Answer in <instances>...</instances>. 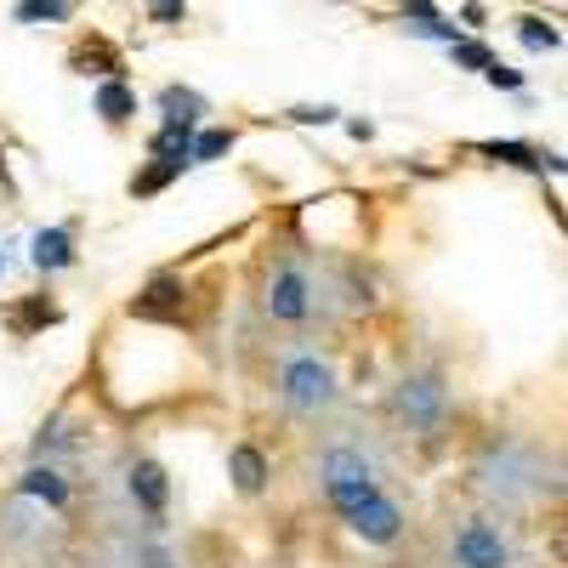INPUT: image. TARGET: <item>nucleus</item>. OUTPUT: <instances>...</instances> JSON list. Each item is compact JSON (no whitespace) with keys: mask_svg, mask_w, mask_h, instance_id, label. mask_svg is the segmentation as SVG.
<instances>
[{"mask_svg":"<svg viewBox=\"0 0 568 568\" xmlns=\"http://www.w3.org/2000/svg\"><path fill=\"white\" fill-rule=\"evenodd\" d=\"M278 404L291 409L296 420H318V415H329L342 404V375H336V364L329 358H318V353H291L278 364Z\"/></svg>","mask_w":568,"mask_h":568,"instance_id":"nucleus-1","label":"nucleus"},{"mask_svg":"<svg viewBox=\"0 0 568 568\" xmlns=\"http://www.w3.org/2000/svg\"><path fill=\"white\" fill-rule=\"evenodd\" d=\"M393 420L404 426L409 438H444L449 426V382L444 369H409L404 382L393 387Z\"/></svg>","mask_w":568,"mask_h":568,"instance_id":"nucleus-2","label":"nucleus"},{"mask_svg":"<svg viewBox=\"0 0 568 568\" xmlns=\"http://www.w3.org/2000/svg\"><path fill=\"white\" fill-rule=\"evenodd\" d=\"M449 568H517V540L500 517L471 511L449 529Z\"/></svg>","mask_w":568,"mask_h":568,"instance_id":"nucleus-3","label":"nucleus"},{"mask_svg":"<svg viewBox=\"0 0 568 568\" xmlns=\"http://www.w3.org/2000/svg\"><path fill=\"white\" fill-rule=\"evenodd\" d=\"M313 307H318V302H313V273H307V262H296V256L273 262L267 278H262V313H267L273 324H307Z\"/></svg>","mask_w":568,"mask_h":568,"instance_id":"nucleus-4","label":"nucleus"},{"mask_svg":"<svg viewBox=\"0 0 568 568\" xmlns=\"http://www.w3.org/2000/svg\"><path fill=\"white\" fill-rule=\"evenodd\" d=\"M342 524H347V535L358 540V546H375V551H393L404 535H409V511L382 489V495H375V500H364L358 511H347L342 517Z\"/></svg>","mask_w":568,"mask_h":568,"instance_id":"nucleus-5","label":"nucleus"},{"mask_svg":"<svg viewBox=\"0 0 568 568\" xmlns=\"http://www.w3.org/2000/svg\"><path fill=\"white\" fill-rule=\"evenodd\" d=\"M187 307H194V284H187L182 273H154V278L125 302V313L142 318V324H182Z\"/></svg>","mask_w":568,"mask_h":568,"instance_id":"nucleus-6","label":"nucleus"},{"mask_svg":"<svg viewBox=\"0 0 568 568\" xmlns=\"http://www.w3.org/2000/svg\"><path fill=\"white\" fill-rule=\"evenodd\" d=\"M125 489H131V500L142 506V517H149V524H165V511H171V478H165L160 460L136 455V460L125 466Z\"/></svg>","mask_w":568,"mask_h":568,"instance_id":"nucleus-7","label":"nucleus"},{"mask_svg":"<svg viewBox=\"0 0 568 568\" xmlns=\"http://www.w3.org/2000/svg\"><path fill=\"white\" fill-rule=\"evenodd\" d=\"M227 484L240 500H262L273 489V460L262 444H233L227 449Z\"/></svg>","mask_w":568,"mask_h":568,"instance_id":"nucleus-8","label":"nucleus"},{"mask_svg":"<svg viewBox=\"0 0 568 568\" xmlns=\"http://www.w3.org/2000/svg\"><path fill=\"white\" fill-rule=\"evenodd\" d=\"M29 262H34V273H69L74 262H80V251H74V222H58V227H40L34 233V245H29Z\"/></svg>","mask_w":568,"mask_h":568,"instance_id":"nucleus-9","label":"nucleus"},{"mask_svg":"<svg viewBox=\"0 0 568 568\" xmlns=\"http://www.w3.org/2000/svg\"><path fill=\"white\" fill-rule=\"evenodd\" d=\"M478 154L495 165H517V171H562V160L535 149V142H478Z\"/></svg>","mask_w":568,"mask_h":568,"instance_id":"nucleus-10","label":"nucleus"},{"mask_svg":"<svg viewBox=\"0 0 568 568\" xmlns=\"http://www.w3.org/2000/svg\"><path fill=\"white\" fill-rule=\"evenodd\" d=\"M18 495H29V500H40V506H52V511H69V478L58 466H29L23 478H18Z\"/></svg>","mask_w":568,"mask_h":568,"instance_id":"nucleus-11","label":"nucleus"},{"mask_svg":"<svg viewBox=\"0 0 568 568\" xmlns=\"http://www.w3.org/2000/svg\"><path fill=\"white\" fill-rule=\"evenodd\" d=\"M194 131H200V125H187V120H160V131L149 136V160H165V165H182V171H187Z\"/></svg>","mask_w":568,"mask_h":568,"instance_id":"nucleus-12","label":"nucleus"},{"mask_svg":"<svg viewBox=\"0 0 568 568\" xmlns=\"http://www.w3.org/2000/svg\"><path fill=\"white\" fill-rule=\"evenodd\" d=\"M52 324H63V307H58V302H45V296H29L23 307L7 313V329H12L18 342L40 336V329H52Z\"/></svg>","mask_w":568,"mask_h":568,"instance_id":"nucleus-13","label":"nucleus"},{"mask_svg":"<svg viewBox=\"0 0 568 568\" xmlns=\"http://www.w3.org/2000/svg\"><path fill=\"white\" fill-rule=\"evenodd\" d=\"M91 109H98V120H103V125H114V131H120V125H131V120H136V91H131L125 80H103V85H98V98H91Z\"/></svg>","mask_w":568,"mask_h":568,"instance_id":"nucleus-14","label":"nucleus"},{"mask_svg":"<svg viewBox=\"0 0 568 568\" xmlns=\"http://www.w3.org/2000/svg\"><path fill=\"white\" fill-rule=\"evenodd\" d=\"M375 495H382V478H336V484H324V506L336 511V517L358 511V506L375 500Z\"/></svg>","mask_w":568,"mask_h":568,"instance_id":"nucleus-15","label":"nucleus"},{"mask_svg":"<svg viewBox=\"0 0 568 568\" xmlns=\"http://www.w3.org/2000/svg\"><path fill=\"white\" fill-rule=\"evenodd\" d=\"M154 109H160L165 120H187V125H200V120L211 114V103L200 98L194 85H165L160 98H154Z\"/></svg>","mask_w":568,"mask_h":568,"instance_id":"nucleus-16","label":"nucleus"},{"mask_svg":"<svg viewBox=\"0 0 568 568\" xmlns=\"http://www.w3.org/2000/svg\"><path fill=\"white\" fill-rule=\"evenodd\" d=\"M233 142H240V131L233 125H211V131H194V154H187V165H216L233 154Z\"/></svg>","mask_w":568,"mask_h":568,"instance_id":"nucleus-17","label":"nucleus"},{"mask_svg":"<svg viewBox=\"0 0 568 568\" xmlns=\"http://www.w3.org/2000/svg\"><path fill=\"white\" fill-rule=\"evenodd\" d=\"M182 176V165H165V160H149L136 176H131V200H154V194H165V187Z\"/></svg>","mask_w":568,"mask_h":568,"instance_id":"nucleus-18","label":"nucleus"},{"mask_svg":"<svg viewBox=\"0 0 568 568\" xmlns=\"http://www.w3.org/2000/svg\"><path fill=\"white\" fill-rule=\"evenodd\" d=\"M517 40H524L529 52H562V29L546 23V18H517Z\"/></svg>","mask_w":568,"mask_h":568,"instance_id":"nucleus-19","label":"nucleus"},{"mask_svg":"<svg viewBox=\"0 0 568 568\" xmlns=\"http://www.w3.org/2000/svg\"><path fill=\"white\" fill-rule=\"evenodd\" d=\"M74 0H18V23H69Z\"/></svg>","mask_w":568,"mask_h":568,"instance_id":"nucleus-20","label":"nucleus"},{"mask_svg":"<svg viewBox=\"0 0 568 568\" xmlns=\"http://www.w3.org/2000/svg\"><path fill=\"white\" fill-rule=\"evenodd\" d=\"M449 58H455V69H466V74H484L489 63H495V52H489V45L484 40H449Z\"/></svg>","mask_w":568,"mask_h":568,"instance_id":"nucleus-21","label":"nucleus"},{"mask_svg":"<svg viewBox=\"0 0 568 568\" xmlns=\"http://www.w3.org/2000/svg\"><path fill=\"white\" fill-rule=\"evenodd\" d=\"M291 120H296V125H336V120H342V109H329V103H296V109H291Z\"/></svg>","mask_w":568,"mask_h":568,"instance_id":"nucleus-22","label":"nucleus"},{"mask_svg":"<svg viewBox=\"0 0 568 568\" xmlns=\"http://www.w3.org/2000/svg\"><path fill=\"white\" fill-rule=\"evenodd\" d=\"M484 80H489L495 91H524V74H517V69H506L500 58H495V63L484 69Z\"/></svg>","mask_w":568,"mask_h":568,"instance_id":"nucleus-23","label":"nucleus"},{"mask_svg":"<svg viewBox=\"0 0 568 568\" xmlns=\"http://www.w3.org/2000/svg\"><path fill=\"white\" fill-rule=\"evenodd\" d=\"M149 18L154 23H182L187 18V0H149Z\"/></svg>","mask_w":568,"mask_h":568,"instance_id":"nucleus-24","label":"nucleus"},{"mask_svg":"<svg viewBox=\"0 0 568 568\" xmlns=\"http://www.w3.org/2000/svg\"><path fill=\"white\" fill-rule=\"evenodd\" d=\"M398 7H404V18H409V23H433V18H444V12L433 7V0H398Z\"/></svg>","mask_w":568,"mask_h":568,"instance_id":"nucleus-25","label":"nucleus"},{"mask_svg":"<svg viewBox=\"0 0 568 568\" xmlns=\"http://www.w3.org/2000/svg\"><path fill=\"white\" fill-rule=\"evenodd\" d=\"M347 131H353L358 142H369V136H375V125H369V120H347Z\"/></svg>","mask_w":568,"mask_h":568,"instance_id":"nucleus-26","label":"nucleus"},{"mask_svg":"<svg viewBox=\"0 0 568 568\" xmlns=\"http://www.w3.org/2000/svg\"><path fill=\"white\" fill-rule=\"evenodd\" d=\"M0 278H7V251H0Z\"/></svg>","mask_w":568,"mask_h":568,"instance_id":"nucleus-27","label":"nucleus"}]
</instances>
